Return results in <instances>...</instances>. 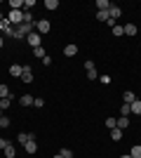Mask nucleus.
Instances as JSON below:
<instances>
[{"mask_svg":"<svg viewBox=\"0 0 141 158\" xmlns=\"http://www.w3.org/2000/svg\"><path fill=\"white\" fill-rule=\"evenodd\" d=\"M113 35H115V38L125 35V26H113Z\"/></svg>","mask_w":141,"mask_h":158,"instance_id":"nucleus-26","label":"nucleus"},{"mask_svg":"<svg viewBox=\"0 0 141 158\" xmlns=\"http://www.w3.org/2000/svg\"><path fill=\"white\" fill-rule=\"evenodd\" d=\"M59 7V0H45V10H57Z\"/></svg>","mask_w":141,"mask_h":158,"instance_id":"nucleus-23","label":"nucleus"},{"mask_svg":"<svg viewBox=\"0 0 141 158\" xmlns=\"http://www.w3.org/2000/svg\"><path fill=\"white\" fill-rule=\"evenodd\" d=\"M61 156H64V158H73V151H71V149H61Z\"/></svg>","mask_w":141,"mask_h":158,"instance_id":"nucleus-31","label":"nucleus"},{"mask_svg":"<svg viewBox=\"0 0 141 158\" xmlns=\"http://www.w3.org/2000/svg\"><path fill=\"white\" fill-rule=\"evenodd\" d=\"M0 127H10V118H7V116L0 118Z\"/></svg>","mask_w":141,"mask_h":158,"instance_id":"nucleus-33","label":"nucleus"},{"mask_svg":"<svg viewBox=\"0 0 141 158\" xmlns=\"http://www.w3.org/2000/svg\"><path fill=\"white\" fill-rule=\"evenodd\" d=\"M10 7L12 10H24V0H10Z\"/></svg>","mask_w":141,"mask_h":158,"instance_id":"nucleus-22","label":"nucleus"},{"mask_svg":"<svg viewBox=\"0 0 141 158\" xmlns=\"http://www.w3.org/2000/svg\"><path fill=\"white\" fill-rule=\"evenodd\" d=\"M120 158H132V156H129V153H125V156H120Z\"/></svg>","mask_w":141,"mask_h":158,"instance_id":"nucleus-36","label":"nucleus"},{"mask_svg":"<svg viewBox=\"0 0 141 158\" xmlns=\"http://www.w3.org/2000/svg\"><path fill=\"white\" fill-rule=\"evenodd\" d=\"M7 144H12V142H10V139H5V137H0V149H2V151H5Z\"/></svg>","mask_w":141,"mask_h":158,"instance_id":"nucleus-34","label":"nucleus"},{"mask_svg":"<svg viewBox=\"0 0 141 158\" xmlns=\"http://www.w3.org/2000/svg\"><path fill=\"white\" fill-rule=\"evenodd\" d=\"M99 83H104V85H111V76H99Z\"/></svg>","mask_w":141,"mask_h":158,"instance_id":"nucleus-32","label":"nucleus"},{"mask_svg":"<svg viewBox=\"0 0 141 158\" xmlns=\"http://www.w3.org/2000/svg\"><path fill=\"white\" fill-rule=\"evenodd\" d=\"M96 21H104V24H106L108 21V12H96Z\"/></svg>","mask_w":141,"mask_h":158,"instance_id":"nucleus-30","label":"nucleus"},{"mask_svg":"<svg viewBox=\"0 0 141 158\" xmlns=\"http://www.w3.org/2000/svg\"><path fill=\"white\" fill-rule=\"evenodd\" d=\"M0 118H2V109H0Z\"/></svg>","mask_w":141,"mask_h":158,"instance_id":"nucleus-38","label":"nucleus"},{"mask_svg":"<svg viewBox=\"0 0 141 158\" xmlns=\"http://www.w3.org/2000/svg\"><path fill=\"white\" fill-rule=\"evenodd\" d=\"M129 109H132V113H134V116H141V99H136L134 104H129Z\"/></svg>","mask_w":141,"mask_h":158,"instance_id":"nucleus-15","label":"nucleus"},{"mask_svg":"<svg viewBox=\"0 0 141 158\" xmlns=\"http://www.w3.org/2000/svg\"><path fill=\"white\" fill-rule=\"evenodd\" d=\"M118 127H120L122 132L129 127V118H127V116H120V118H118Z\"/></svg>","mask_w":141,"mask_h":158,"instance_id":"nucleus-13","label":"nucleus"},{"mask_svg":"<svg viewBox=\"0 0 141 158\" xmlns=\"http://www.w3.org/2000/svg\"><path fill=\"white\" fill-rule=\"evenodd\" d=\"M120 14H122L120 7H118V5H111V10H108V17H111V19L118 21V19H120Z\"/></svg>","mask_w":141,"mask_h":158,"instance_id":"nucleus-7","label":"nucleus"},{"mask_svg":"<svg viewBox=\"0 0 141 158\" xmlns=\"http://www.w3.org/2000/svg\"><path fill=\"white\" fill-rule=\"evenodd\" d=\"M85 71H87V78L89 80H99V71H96V64L94 61H85Z\"/></svg>","mask_w":141,"mask_h":158,"instance_id":"nucleus-2","label":"nucleus"},{"mask_svg":"<svg viewBox=\"0 0 141 158\" xmlns=\"http://www.w3.org/2000/svg\"><path fill=\"white\" fill-rule=\"evenodd\" d=\"M5 97H10V87H7V85H0V99H5Z\"/></svg>","mask_w":141,"mask_h":158,"instance_id":"nucleus-28","label":"nucleus"},{"mask_svg":"<svg viewBox=\"0 0 141 158\" xmlns=\"http://www.w3.org/2000/svg\"><path fill=\"white\" fill-rule=\"evenodd\" d=\"M7 21H10L12 26H21V24H24V10H10Z\"/></svg>","mask_w":141,"mask_h":158,"instance_id":"nucleus-1","label":"nucleus"},{"mask_svg":"<svg viewBox=\"0 0 141 158\" xmlns=\"http://www.w3.org/2000/svg\"><path fill=\"white\" fill-rule=\"evenodd\" d=\"M19 104L21 106H33V97H31V94H21V97H19Z\"/></svg>","mask_w":141,"mask_h":158,"instance_id":"nucleus-11","label":"nucleus"},{"mask_svg":"<svg viewBox=\"0 0 141 158\" xmlns=\"http://www.w3.org/2000/svg\"><path fill=\"white\" fill-rule=\"evenodd\" d=\"M33 106H35V109H42V106H45V99H42V97H35L33 99Z\"/></svg>","mask_w":141,"mask_h":158,"instance_id":"nucleus-29","label":"nucleus"},{"mask_svg":"<svg viewBox=\"0 0 141 158\" xmlns=\"http://www.w3.org/2000/svg\"><path fill=\"white\" fill-rule=\"evenodd\" d=\"M129 113H132L129 104H122V106H120V116H127V118H129Z\"/></svg>","mask_w":141,"mask_h":158,"instance_id":"nucleus-27","label":"nucleus"},{"mask_svg":"<svg viewBox=\"0 0 141 158\" xmlns=\"http://www.w3.org/2000/svg\"><path fill=\"white\" fill-rule=\"evenodd\" d=\"M24 149H26V153H35L38 151V142H35V139H28L26 144H24Z\"/></svg>","mask_w":141,"mask_h":158,"instance_id":"nucleus-8","label":"nucleus"},{"mask_svg":"<svg viewBox=\"0 0 141 158\" xmlns=\"http://www.w3.org/2000/svg\"><path fill=\"white\" fill-rule=\"evenodd\" d=\"M113 2H108V0H96V7H99V12H108Z\"/></svg>","mask_w":141,"mask_h":158,"instance_id":"nucleus-10","label":"nucleus"},{"mask_svg":"<svg viewBox=\"0 0 141 158\" xmlns=\"http://www.w3.org/2000/svg\"><path fill=\"white\" fill-rule=\"evenodd\" d=\"M35 31L40 33V35H45V33L52 31V24H49L47 19H38V21H35Z\"/></svg>","mask_w":141,"mask_h":158,"instance_id":"nucleus-4","label":"nucleus"},{"mask_svg":"<svg viewBox=\"0 0 141 158\" xmlns=\"http://www.w3.org/2000/svg\"><path fill=\"white\" fill-rule=\"evenodd\" d=\"M54 158H64V156H61V153H57V156H54Z\"/></svg>","mask_w":141,"mask_h":158,"instance_id":"nucleus-37","label":"nucleus"},{"mask_svg":"<svg viewBox=\"0 0 141 158\" xmlns=\"http://www.w3.org/2000/svg\"><path fill=\"white\" fill-rule=\"evenodd\" d=\"M35 7V0H24V12H31Z\"/></svg>","mask_w":141,"mask_h":158,"instance_id":"nucleus-25","label":"nucleus"},{"mask_svg":"<svg viewBox=\"0 0 141 158\" xmlns=\"http://www.w3.org/2000/svg\"><path fill=\"white\" fill-rule=\"evenodd\" d=\"M28 139H35L31 132H19V135H17V142H19V144H26Z\"/></svg>","mask_w":141,"mask_h":158,"instance_id":"nucleus-9","label":"nucleus"},{"mask_svg":"<svg viewBox=\"0 0 141 158\" xmlns=\"http://www.w3.org/2000/svg\"><path fill=\"white\" fill-rule=\"evenodd\" d=\"M2 45H5V38H2V35H0V47H2Z\"/></svg>","mask_w":141,"mask_h":158,"instance_id":"nucleus-35","label":"nucleus"},{"mask_svg":"<svg viewBox=\"0 0 141 158\" xmlns=\"http://www.w3.org/2000/svg\"><path fill=\"white\" fill-rule=\"evenodd\" d=\"M136 102V94L132 92V90H127V92H125V104H134Z\"/></svg>","mask_w":141,"mask_h":158,"instance_id":"nucleus-17","label":"nucleus"},{"mask_svg":"<svg viewBox=\"0 0 141 158\" xmlns=\"http://www.w3.org/2000/svg\"><path fill=\"white\" fill-rule=\"evenodd\" d=\"M122 135H125V132H122L120 127H115V130H111V139H113V142H120V139H122Z\"/></svg>","mask_w":141,"mask_h":158,"instance_id":"nucleus-14","label":"nucleus"},{"mask_svg":"<svg viewBox=\"0 0 141 158\" xmlns=\"http://www.w3.org/2000/svg\"><path fill=\"white\" fill-rule=\"evenodd\" d=\"M21 80H24V83H33V71H31V66H24V73H21Z\"/></svg>","mask_w":141,"mask_h":158,"instance_id":"nucleus-6","label":"nucleus"},{"mask_svg":"<svg viewBox=\"0 0 141 158\" xmlns=\"http://www.w3.org/2000/svg\"><path fill=\"white\" fill-rule=\"evenodd\" d=\"M21 73H24V66L21 64H12L10 66V76H12V78H21Z\"/></svg>","mask_w":141,"mask_h":158,"instance_id":"nucleus-5","label":"nucleus"},{"mask_svg":"<svg viewBox=\"0 0 141 158\" xmlns=\"http://www.w3.org/2000/svg\"><path fill=\"white\" fill-rule=\"evenodd\" d=\"M14 99H12V94H10V97H5V99H0V109H2V111H5V109H10V104H12Z\"/></svg>","mask_w":141,"mask_h":158,"instance_id":"nucleus-18","label":"nucleus"},{"mask_svg":"<svg viewBox=\"0 0 141 158\" xmlns=\"http://www.w3.org/2000/svg\"><path fill=\"white\" fill-rule=\"evenodd\" d=\"M125 33H127V35H136V33H139V28H136L134 24H127V26H125Z\"/></svg>","mask_w":141,"mask_h":158,"instance_id":"nucleus-21","label":"nucleus"},{"mask_svg":"<svg viewBox=\"0 0 141 158\" xmlns=\"http://www.w3.org/2000/svg\"><path fill=\"white\" fill-rule=\"evenodd\" d=\"M106 127L108 130H115L118 127V118H106Z\"/></svg>","mask_w":141,"mask_h":158,"instance_id":"nucleus-24","label":"nucleus"},{"mask_svg":"<svg viewBox=\"0 0 141 158\" xmlns=\"http://www.w3.org/2000/svg\"><path fill=\"white\" fill-rule=\"evenodd\" d=\"M64 54H66V57H75V54H78V45H66L64 47Z\"/></svg>","mask_w":141,"mask_h":158,"instance_id":"nucleus-12","label":"nucleus"},{"mask_svg":"<svg viewBox=\"0 0 141 158\" xmlns=\"http://www.w3.org/2000/svg\"><path fill=\"white\" fill-rule=\"evenodd\" d=\"M33 54H35V57H38V59H45V57H47V52H45V47H35V50H33Z\"/></svg>","mask_w":141,"mask_h":158,"instance_id":"nucleus-20","label":"nucleus"},{"mask_svg":"<svg viewBox=\"0 0 141 158\" xmlns=\"http://www.w3.org/2000/svg\"><path fill=\"white\" fill-rule=\"evenodd\" d=\"M129 156H132V158H141V144H134V146H132Z\"/></svg>","mask_w":141,"mask_h":158,"instance_id":"nucleus-19","label":"nucleus"},{"mask_svg":"<svg viewBox=\"0 0 141 158\" xmlns=\"http://www.w3.org/2000/svg\"><path fill=\"white\" fill-rule=\"evenodd\" d=\"M26 43H28V45H31V47L35 50V47H40V45H42V35H40L38 31H33V33H28Z\"/></svg>","mask_w":141,"mask_h":158,"instance_id":"nucleus-3","label":"nucleus"},{"mask_svg":"<svg viewBox=\"0 0 141 158\" xmlns=\"http://www.w3.org/2000/svg\"><path fill=\"white\" fill-rule=\"evenodd\" d=\"M17 156V149H14V144H7L5 146V158H14Z\"/></svg>","mask_w":141,"mask_h":158,"instance_id":"nucleus-16","label":"nucleus"}]
</instances>
